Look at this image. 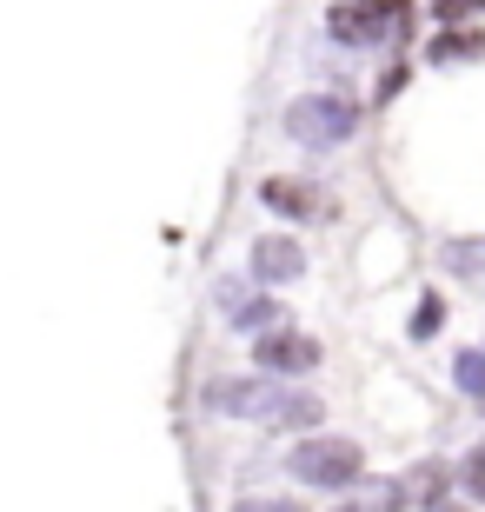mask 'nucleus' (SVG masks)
<instances>
[{"mask_svg": "<svg viewBox=\"0 0 485 512\" xmlns=\"http://www.w3.org/2000/svg\"><path fill=\"white\" fill-rule=\"evenodd\" d=\"M439 320H446V306H439V293H426V300H419V313H412V340H432V333H439Z\"/></svg>", "mask_w": 485, "mask_h": 512, "instance_id": "f3484780", "label": "nucleus"}, {"mask_svg": "<svg viewBox=\"0 0 485 512\" xmlns=\"http://www.w3.org/2000/svg\"><path fill=\"white\" fill-rule=\"evenodd\" d=\"M299 486H313V493H353L359 479H366V453H359L353 439H299L293 453H286Z\"/></svg>", "mask_w": 485, "mask_h": 512, "instance_id": "f257e3e1", "label": "nucleus"}, {"mask_svg": "<svg viewBox=\"0 0 485 512\" xmlns=\"http://www.w3.org/2000/svg\"><path fill=\"white\" fill-rule=\"evenodd\" d=\"M260 207L286 213V220H313V213H319V193L313 187H293V180H260Z\"/></svg>", "mask_w": 485, "mask_h": 512, "instance_id": "6e6552de", "label": "nucleus"}, {"mask_svg": "<svg viewBox=\"0 0 485 512\" xmlns=\"http://www.w3.org/2000/svg\"><path fill=\"white\" fill-rule=\"evenodd\" d=\"M459 486H466V499H485V446H472L459 459Z\"/></svg>", "mask_w": 485, "mask_h": 512, "instance_id": "dca6fc26", "label": "nucleus"}, {"mask_svg": "<svg viewBox=\"0 0 485 512\" xmlns=\"http://www.w3.org/2000/svg\"><path fill=\"white\" fill-rule=\"evenodd\" d=\"M479 7H485V0H479Z\"/></svg>", "mask_w": 485, "mask_h": 512, "instance_id": "412c9836", "label": "nucleus"}, {"mask_svg": "<svg viewBox=\"0 0 485 512\" xmlns=\"http://www.w3.org/2000/svg\"><path fill=\"white\" fill-rule=\"evenodd\" d=\"M472 14H479V0H432V20L439 27H466Z\"/></svg>", "mask_w": 485, "mask_h": 512, "instance_id": "a211bd4d", "label": "nucleus"}, {"mask_svg": "<svg viewBox=\"0 0 485 512\" xmlns=\"http://www.w3.org/2000/svg\"><path fill=\"white\" fill-rule=\"evenodd\" d=\"M326 40L346 47V54H366V47H392L399 34H392L366 0H333V7H326Z\"/></svg>", "mask_w": 485, "mask_h": 512, "instance_id": "20e7f679", "label": "nucleus"}, {"mask_svg": "<svg viewBox=\"0 0 485 512\" xmlns=\"http://www.w3.org/2000/svg\"><path fill=\"white\" fill-rule=\"evenodd\" d=\"M412 506V486H399V479H366V499H359L353 512H406Z\"/></svg>", "mask_w": 485, "mask_h": 512, "instance_id": "9b49d317", "label": "nucleus"}, {"mask_svg": "<svg viewBox=\"0 0 485 512\" xmlns=\"http://www.w3.org/2000/svg\"><path fill=\"white\" fill-rule=\"evenodd\" d=\"M246 266H253L260 286H293L299 273H306V247H299L293 233H260L253 253H246Z\"/></svg>", "mask_w": 485, "mask_h": 512, "instance_id": "423d86ee", "label": "nucleus"}, {"mask_svg": "<svg viewBox=\"0 0 485 512\" xmlns=\"http://www.w3.org/2000/svg\"><path fill=\"white\" fill-rule=\"evenodd\" d=\"M226 320L240 326V333H260V340H266V333H280V326H286V313H280V300H266V293H260V300H240Z\"/></svg>", "mask_w": 485, "mask_h": 512, "instance_id": "9d476101", "label": "nucleus"}, {"mask_svg": "<svg viewBox=\"0 0 485 512\" xmlns=\"http://www.w3.org/2000/svg\"><path fill=\"white\" fill-rule=\"evenodd\" d=\"M406 74H412L406 60H392L386 74H379V100H392V94H399V87H406Z\"/></svg>", "mask_w": 485, "mask_h": 512, "instance_id": "aec40b11", "label": "nucleus"}, {"mask_svg": "<svg viewBox=\"0 0 485 512\" xmlns=\"http://www.w3.org/2000/svg\"><path fill=\"white\" fill-rule=\"evenodd\" d=\"M253 366H260V373H273V380H286V373H313V366H319V340H313V333L280 326V333L253 340Z\"/></svg>", "mask_w": 485, "mask_h": 512, "instance_id": "39448f33", "label": "nucleus"}, {"mask_svg": "<svg viewBox=\"0 0 485 512\" xmlns=\"http://www.w3.org/2000/svg\"><path fill=\"white\" fill-rule=\"evenodd\" d=\"M452 380H459V393H466V399H479V406H485V353H459V360H452Z\"/></svg>", "mask_w": 485, "mask_h": 512, "instance_id": "ddd939ff", "label": "nucleus"}, {"mask_svg": "<svg viewBox=\"0 0 485 512\" xmlns=\"http://www.w3.org/2000/svg\"><path fill=\"white\" fill-rule=\"evenodd\" d=\"M485 54V34L479 27H439V34L426 40V60L432 67H459V60H479Z\"/></svg>", "mask_w": 485, "mask_h": 512, "instance_id": "0eeeda50", "label": "nucleus"}, {"mask_svg": "<svg viewBox=\"0 0 485 512\" xmlns=\"http://www.w3.org/2000/svg\"><path fill=\"white\" fill-rule=\"evenodd\" d=\"M233 512H306L299 499H273V493H260V499H233Z\"/></svg>", "mask_w": 485, "mask_h": 512, "instance_id": "6ab92c4d", "label": "nucleus"}, {"mask_svg": "<svg viewBox=\"0 0 485 512\" xmlns=\"http://www.w3.org/2000/svg\"><path fill=\"white\" fill-rule=\"evenodd\" d=\"M366 7H373V14L386 20L399 40H412V20H419V7H412V0H366Z\"/></svg>", "mask_w": 485, "mask_h": 512, "instance_id": "4468645a", "label": "nucleus"}, {"mask_svg": "<svg viewBox=\"0 0 485 512\" xmlns=\"http://www.w3.org/2000/svg\"><path fill=\"white\" fill-rule=\"evenodd\" d=\"M286 133L313 153H333L359 133V107L346 94H299L293 107H286Z\"/></svg>", "mask_w": 485, "mask_h": 512, "instance_id": "f03ea898", "label": "nucleus"}, {"mask_svg": "<svg viewBox=\"0 0 485 512\" xmlns=\"http://www.w3.org/2000/svg\"><path fill=\"white\" fill-rule=\"evenodd\" d=\"M406 486H412V499H419L426 512H446V473H439V466H419Z\"/></svg>", "mask_w": 485, "mask_h": 512, "instance_id": "f8f14e48", "label": "nucleus"}, {"mask_svg": "<svg viewBox=\"0 0 485 512\" xmlns=\"http://www.w3.org/2000/svg\"><path fill=\"white\" fill-rule=\"evenodd\" d=\"M446 266L452 273H472V280H485V240H459V247H446Z\"/></svg>", "mask_w": 485, "mask_h": 512, "instance_id": "2eb2a0df", "label": "nucleus"}, {"mask_svg": "<svg viewBox=\"0 0 485 512\" xmlns=\"http://www.w3.org/2000/svg\"><path fill=\"white\" fill-rule=\"evenodd\" d=\"M200 406H206V413H226V419H260V426H266L273 406H280V386L266 380V373H260V380H206Z\"/></svg>", "mask_w": 485, "mask_h": 512, "instance_id": "7ed1b4c3", "label": "nucleus"}, {"mask_svg": "<svg viewBox=\"0 0 485 512\" xmlns=\"http://www.w3.org/2000/svg\"><path fill=\"white\" fill-rule=\"evenodd\" d=\"M266 426H273V433H313L319 426V399L313 393H280V406H273Z\"/></svg>", "mask_w": 485, "mask_h": 512, "instance_id": "1a4fd4ad", "label": "nucleus"}]
</instances>
